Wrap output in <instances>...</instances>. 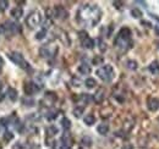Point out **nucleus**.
Masks as SVG:
<instances>
[{
  "label": "nucleus",
  "mask_w": 159,
  "mask_h": 149,
  "mask_svg": "<svg viewBox=\"0 0 159 149\" xmlns=\"http://www.w3.org/2000/svg\"><path fill=\"white\" fill-rule=\"evenodd\" d=\"M45 36H47V31H45V29H42V31H39L37 34H36V39L42 40V39L45 38Z\"/></svg>",
  "instance_id": "nucleus-26"
},
{
  "label": "nucleus",
  "mask_w": 159,
  "mask_h": 149,
  "mask_svg": "<svg viewBox=\"0 0 159 149\" xmlns=\"http://www.w3.org/2000/svg\"><path fill=\"white\" fill-rule=\"evenodd\" d=\"M126 67H127L129 70L135 71V70H137L138 65H137V62H136L135 60H127V61H126Z\"/></svg>",
  "instance_id": "nucleus-19"
},
{
  "label": "nucleus",
  "mask_w": 159,
  "mask_h": 149,
  "mask_svg": "<svg viewBox=\"0 0 159 149\" xmlns=\"http://www.w3.org/2000/svg\"><path fill=\"white\" fill-rule=\"evenodd\" d=\"M1 31L7 33V34H15L19 32V24L12 21H6L5 24L1 26Z\"/></svg>",
  "instance_id": "nucleus-6"
},
{
  "label": "nucleus",
  "mask_w": 159,
  "mask_h": 149,
  "mask_svg": "<svg viewBox=\"0 0 159 149\" xmlns=\"http://www.w3.org/2000/svg\"><path fill=\"white\" fill-rule=\"evenodd\" d=\"M54 16H55V17H58V19L65 20V19H68L69 12L66 11L65 7H63V6H56V7H54Z\"/></svg>",
  "instance_id": "nucleus-7"
},
{
  "label": "nucleus",
  "mask_w": 159,
  "mask_h": 149,
  "mask_svg": "<svg viewBox=\"0 0 159 149\" xmlns=\"http://www.w3.org/2000/svg\"><path fill=\"white\" fill-rule=\"evenodd\" d=\"M103 61H104V59H103L102 55H96V56L93 57V60H92L93 65H102Z\"/></svg>",
  "instance_id": "nucleus-25"
},
{
  "label": "nucleus",
  "mask_w": 159,
  "mask_h": 149,
  "mask_svg": "<svg viewBox=\"0 0 159 149\" xmlns=\"http://www.w3.org/2000/svg\"><path fill=\"white\" fill-rule=\"evenodd\" d=\"M45 117H47L48 121H53V120H55V119L58 117V111H55V110H50V111H48L47 115H45Z\"/></svg>",
  "instance_id": "nucleus-20"
},
{
  "label": "nucleus",
  "mask_w": 159,
  "mask_h": 149,
  "mask_svg": "<svg viewBox=\"0 0 159 149\" xmlns=\"http://www.w3.org/2000/svg\"><path fill=\"white\" fill-rule=\"evenodd\" d=\"M7 5H9V3L1 0V1H0V12H4V11L6 10V9H7Z\"/></svg>",
  "instance_id": "nucleus-29"
},
{
  "label": "nucleus",
  "mask_w": 159,
  "mask_h": 149,
  "mask_svg": "<svg viewBox=\"0 0 159 149\" xmlns=\"http://www.w3.org/2000/svg\"><path fill=\"white\" fill-rule=\"evenodd\" d=\"M60 149H70V145H68V144H63V143H61Z\"/></svg>",
  "instance_id": "nucleus-36"
},
{
  "label": "nucleus",
  "mask_w": 159,
  "mask_h": 149,
  "mask_svg": "<svg viewBox=\"0 0 159 149\" xmlns=\"http://www.w3.org/2000/svg\"><path fill=\"white\" fill-rule=\"evenodd\" d=\"M124 149H132V145H130V144H126L124 147Z\"/></svg>",
  "instance_id": "nucleus-38"
},
{
  "label": "nucleus",
  "mask_w": 159,
  "mask_h": 149,
  "mask_svg": "<svg viewBox=\"0 0 159 149\" xmlns=\"http://www.w3.org/2000/svg\"><path fill=\"white\" fill-rule=\"evenodd\" d=\"M99 49H100L102 52H104L105 49H106V47H105V44H104V42H103L102 39H99Z\"/></svg>",
  "instance_id": "nucleus-32"
},
{
  "label": "nucleus",
  "mask_w": 159,
  "mask_h": 149,
  "mask_svg": "<svg viewBox=\"0 0 159 149\" xmlns=\"http://www.w3.org/2000/svg\"><path fill=\"white\" fill-rule=\"evenodd\" d=\"M61 126H63V128H64L65 131H69L70 127H71L70 120H69L68 117H63V119H61Z\"/></svg>",
  "instance_id": "nucleus-21"
},
{
  "label": "nucleus",
  "mask_w": 159,
  "mask_h": 149,
  "mask_svg": "<svg viewBox=\"0 0 159 149\" xmlns=\"http://www.w3.org/2000/svg\"><path fill=\"white\" fill-rule=\"evenodd\" d=\"M77 16L80 22H86L91 27H93L99 22L102 12H100L97 5H83L78 10Z\"/></svg>",
  "instance_id": "nucleus-1"
},
{
  "label": "nucleus",
  "mask_w": 159,
  "mask_h": 149,
  "mask_svg": "<svg viewBox=\"0 0 159 149\" xmlns=\"http://www.w3.org/2000/svg\"><path fill=\"white\" fill-rule=\"evenodd\" d=\"M22 103L26 106H33V105H35V100H33V99H26V98H24L22 100Z\"/></svg>",
  "instance_id": "nucleus-30"
},
{
  "label": "nucleus",
  "mask_w": 159,
  "mask_h": 149,
  "mask_svg": "<svg viewBox=\"0 0 159 149\" xmlns=\"http://www.w3.org/2000/svg\"><path fill=\"white\" fill-rule=\"evenodd\" d=\"M11 16H12L14 19H16V20L21 19L22 16H23V10H22V7H20V6L14 7V9L11 10Z\"/></svg>",
  "instance_id": "nucleus-11"
},
{
  "label": "nucleus",
  "mask_w": 159,
  "mask_h": 149,
  "mask_svg": "<svg viewBox=\"0 0 159 149\" xmlns=\"http://www.w3.org/2000/svg\"><path fill=\"white\" fill-rule=\"evenodd\" d=\"M85 85H86V87L87 88H94L96 86H97V82H96V80L94 78H92V77H89V78H87L86 81H85Z\"/></svg>",
  "instance_id": "nucleus-22"
},
{
  "label": "nucleus",
  "mask_w": 159,
  "mask_h": 149,
  "mask_svg": "<svg viewBox=\"0 0 159 149\" xmlns=\"http://www.w3.org/2000/svg\"><path fill=\"white\" fill-rule=\"evenodd\" d=\"M82 143L85 144V145H91L92 139H91L89 137H83V138H82Z\"/></svg>",
  "instance_id": "nucleus-31"
},
{
  "label": "nucleus",
  "mask_w": 159,
  "mask_h": 149,
  "mask_svg": "<svg viewBox=\"0 0 159 149\" xmlns=\"http://www.w3.org/2000/svg\"><path fill=\"white\" fill-rule=\"evenodd\" d=\"M47 133H48V137H53L58 133V128L55 126H49L47 128Z\"/></svg>",
  "instance_id": "nucleus-24"
},
{
  "label": "nucleus",
  "mask_w": 159,
  "mask_h": 149,
  "mask_svg": "<svg viewBox=\"0 0 159 149\" xmlns=\"http://www.w3.org/2000/svg\"><path fill=\"white\" fill-rule=\"evenodd\" d=\"M4 98H5V94L4 93H0V102L4 100Z\"/></svg>",
  "instance_id": "nucleus-37"
},
{
  "label": "nucleus",
  "mask_w": 159,
  "mask_h": 149,
  "mask_svg": "<svg viewBox=\"0 0 159 149\" xmlns=\"http://www.w3.org/2000/svg\"><path fill=\"white\" fill-rule=\"evenodd\" d=\"M9 57H10V60H11L14 64H16L17 66H20L21 69H23V70H29V64H28L26 60H24V57H23V55H22L21 53H19V52H12V53H10Z\"/></svg>",
  "instance_id": "nucleus-3"
},
{
  "label": "nucleus",
  "mask_w": 159,
  "mask_h": 149,
  "mask_svg": "<svg viewBox=\"0 0 159 149\" xmlns=\"http://www.w3.org/2000/svg\"><path fill=\"white\" fill-rule=\"evenodd\" d=\"M14 149H24V145H22V144L19 142V143H16V144L14 145Z\"/></svg>",
  "instance_id": "nucleus-34"
},
{
  "label": "nucleus",
  "mask_w": 159,
  "mask_h": 149,
  "mask_svg": "<svg viewBox=\"0 0 159 149\" xmlns=\"http://www.w3.org/2000/svg\"><path fill=\"white\" fill-rule=\"evenodd\" d=\"M97 76L104 82H112L114 78V69L112 65H104L97 70Z\"/></svg>",
  "instance_id": "nucleus-2"
},
{
  "label": "nucleus",
  "mask_w": 159,
  "mask_h": 149,
  "mask_svg": "<svg viewBox=\"0 0 159 149\" xmlns=\"http://www.w3.org/2000/svg\"><path fill=\"white\" fill-rule=\"evenodd\" d=\"M97 131H98V133L99 135H106L108 132H109V125L108 123H105V122H103V123H100V125H98V127H97Z\"/></svg>",
  "instance_id": "nucleus-14"
},
{
  "label": "nucleus",
  "mask_w": 159,
  "mask_h": 149,
  "mask_svg": "<svg viewBox=\"0 0 159 149\" xmlns=\"http://www.w3.org/2000/svg\"><path fill=\"white\" fill-rule=\"evenodd\" d=\"M83 122L86 123L87 126H92L96 123V116L93 114H87L85 117H83Z\"/></svg>",
  "instance_id": "nucleus-13"
},
{
  "label": "nucleus",
  "mask_w": 159,
  "mask_h": 149,
  "mask_svg": "<svg viewBox=\"0 0 159 149\" xmlns=\"http://www.w3.org/2000/svg\"><path fill=\"white\" fill-rule=\"evenodd\" d=\"M131 16H132V17L140 19L141 16H142V11L138 10V9H132V10H131Z\"/></svg>",
  "instance_id": "nucleus-27"
},
{
  "label": "nucleus",
  "mask_w": 159,
  "mask_h": 149,
  "mask_svg": "<svg viewBox=\"0 0 159 149\" xmlns=\"http://www.w3.org/2000/svg\"><path fill=\"white\" fill-rule=\"evenodd\" d=\"M56 99H58V97H56V94L54 92H47L45 95H44V100H49L50 104H53Z\"/></svg>",
  "instance_id": "nucleus-17"
},
{
  "label": "nucleus",
  "mask_w": 159,
  "mask_h": 149,
  "mask_svg": "<svg viewBox=\"0 0 159 149\" xmlns=\"http://www.w3.org/2000/svg\"><path fill=\"white\" fill-rule=\"evenodd\" d=\"M39 89H40V87L37 86L35 82H26V83L23 85V92L26 93L28 97L35 95L36 93H38Z\"/></svg>",
  "instance_id": "nucleus-5"
},
{
  "label": "nucleus",
  "mask_w": 159,
  "mask_h": 149,
  "mask_svg": "<svg viewBox=\"0 0 159 149\" xmlns=\"http://www.w3.org/2000/svg\"><path fill=\"white\" fill-rule=\"evenodd\" d=\"M40 22H42V16L39 11H32L26 19V24L29 28H36L40 24Z\"/></svg>",
  "instance_id": "nucleus-4"
},
{
  "label": "nucleus",
  "mask_w": 159,
  "mask_h": 149,
  "mask_svg": "<svg viewBox=\"0 0 159 149\" xmlns=\"http://www.w3.org/2000/svg\"><path fill=\"white\" fill-rule=\"evenodd\" d=\"M104 89L103 88H99L97 92H96V94L93 95V102L96 103V104H102L103 103V100H104Z\"/></svg>",
  "instance_id": "nucleus-8"
},
{
  "label": "nucleus",
  "mask_w": 159,
  "mask_h": 149,
  "mask_svg": "<svg viewBox=\"0 0 159 149\" xmlns=\"http://www.w3.org/2000/svg\"><path fill=\"white\" fill-rule=\"evenodd\" d=\"M83 111H85V107L83 106H76L73 109V116L75 117H81L82 116V114H83Z\"/></svg>",
  "instance_id": "nucleus-18"
},
{
  "label": "nucleus",
  "mask_w": 159,
  "mask_h": 149,
  "mask_svg": "<svg viewBox=\"0 0 159 149\" xmlns=\"http://www.w3.org/2000/svg\"><path fill=\"white\" fill-rule=\"evenodd\" d=\"M113 4H114V6H115V7H118V9L122 7V5H124V3H122V1H114Z\"/></svg>",
  "instance_id": "nucleus-33"
},
{
  "label": "nucleus",
  "mask_w": 159,
  "mask_h": 149,
  "mask_svg": "<svg viewBox=\"0 0 159 149\" xmlns=\"http://www.w3.org/2000/svg\"><path fill=\"white\" fill-rule=\"evenodd\" d=\"M78 72L82 73V74H88L91 73V66L86 62H82L80 66H78Z\"/></svg>",
  "instance_id": "nucleus-15"
},
{
  "label": "nucleus",
  "mask_w": 159,
  "mask_h": 149,
  "mask_svg": "<svg viewBox=\"0 0 159 149\" xmlns=\"http://www.w3.org/2000/svg\"><path fill=\"white\" fill-rule=\"evenodd\" d=\"M0 149H1V147H0Z\"/></svg>",
  "instance_id": "nucleus-39"
},
{
  "label": "nucleus",
  "mask_w": 159,
  "mask_h": 149,
  "mask_svg": "<svg viewBox=\"0 0 159 149\" xmlns=\"http://www.w3.org/2000/svg\"><path fill=\"white\" fill-rule=\"evenodd\" d=\"M148 109L150 111H157L159 109V99L158 98H150L148 100Z\"/></svg>",
  "instance_id": "nucleus-9"
},
{
  "label": "nucleus",
  "mask_w": 159,
  "mask_h": 149,
  "mask_svg": "<svg viewBox=\"0 0 159 149\" xmlns=\"http://www.w3.org/2000/svg\"><path fill=\"white\" fill-rule=\"evenodd\" d=\"M14 138V133L10 131H6L4 133V140H6V142H9V140H11Z\"/></svg>",
  "instance_id": "nucleus-28"
},
{
  "label": "nucleus",
  "mask_w": 159,
  "mask_h": 149,
  "mask_svg": "<svg viewBox=\"0 0 159 149\" xmlns=\"http://www.w3.org/2000/svg\"><path fill=\"white\" fill-rule=\"evenodd\" d=\"M6 95L10 98V100H11V102H16V100H17V98H19L17 90H16L15 88H12V87H10L9 89H7V93H6Z\"/></svg>",
  "instance_id": "nucleus-12"
},
{
  "label": "nucleus",
  "mask_w": 159,
  "mask_h": 149,
  "mask_svg": "<svg viewBox=\"0 0 159 149\" xmlns=\"http://www.w3.org/2000/svg\"><path fill=\"white\" fill-rule=\"evenodd\" d=\"M39 54H40V56L42 57H49L50 55V52H49V49L47 48V47H42L40 49H39Z\"/></svg>",
  "instance_id": "nucleus-23"
},
{
  "label": "nucleus",
  "mask_w": 159,
  "mask_h": 149,
  "mask_svg": "<svg viewBox=\"0 0 159 149\" xmlns=\"http://www.w3.org/2000/svg\"><path fill=\"white\" fill-rule=\"evenodd\" d=\"M81 43H82V47L86 48V49H93L94 48V40L92 38H89V37L83 38L81 40Z\"/></svg>",
  "instance_id": "nucleus-10"
},
{
  "label": "nucleus",
  "mask_w": 159,
  "mask_h": 149,
  "mask_svg": "<svg viewBox=\"0 0 159 149\" xmlns=\"http://www.w3.org/2000/svg\"><path fill=\"white\" fill-rule=\"evenodd\" d=\"M3 66H4V59L1 57V55H0V70L3 69Z\"/></svg>",
  "instance_id": "nucleus-35"
},
{
  "label": "nucleus",
  "mask_w": 159,
  "mask_h": 149,
  "mask_svg": "<svg viewBox=\"0 0 159 149\" xmlns=\"http://www.w3.org/2000/svg\"><path fill=\"white\" fill-rule=\"evenodd\" d=\"M149 71L152 74H159V62L158 61H153L149 65Z\"/></svg>",
  "instance_id": "nucleus-16"
}]
</instances>
